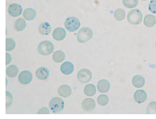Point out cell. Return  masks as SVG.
<instances>
[{
  "mask_svg": "<svg viewBox=\"0 0 156 119\" xmlns=\"http://www.w3.org/2000/svg\"><path fill=\"white\" fill-rule=\"evenodd\" d=\"M93 37V32L89 28H83L77 33V39L81 44H84L89 42Z\"/></svg>",
  "mask_w": 156,
  "mask_h": 119,
  "instance_id": "cell-1",
  "label": "cell"
},
{
  "mask_svg": "<svg viewBox=\"0 0 156 119\" xmlns=\"http://www.w3.org/2000/svg\"><path fill=\"white\" fill-rule=\"evenodd\" d=\"M54 50V44L49 41H44L41 42L37 47V51L43 56H48L51 55Z\"/></svg>",
  "mask_w": 156,
  "mask_h": 119,
  "instance_id": "cell-2",
  "label": "cell"
},
{
  "mask_svg": "<svg viewBox=\"0 0 156 119\" xmlns=\"http://www.w3.org/2000/svg\"><path fill=\"white\" fill-rule=\"evenodd\" d=\"M127 20L130 24L138 25L142 21L143 14L139 9L132 10L128 14Z\"/></svg>",
  "mask_w": 156,
  "mask_h": 119,
  "instance_id": "cell-3",
  "label": "cell"
},
{
  "mask_svg": "<svg viewBox=\"0 0 156 119\" xmlns=\"http://www.w3.org/2000/svg\"><path fill=\"white\" fill-rule=\"evenodd\" d=\"M81 23L80 20L75 17H70L66 18L65 22L66 29L69 32H75L80 28Z\"/></svg>",
  "mask_w": 156,
  "mask_h": 119,
  "instance_id": "cell-4",
  "label": "cell"
},
{
  "mask_svg": "<svg viewBox=\"0 0 156 119\" xmlns=\"http://www.w3.org/2000/svg\"><path fill=\"white\" fill-rule=\"evenodd\" d=\"M65 103L60 98H53L49 103V107L51 110L55 114L61 112L64 108Z\"/></svg>",
  "mask_w": 156,
  "mask_h": 119,
  "instance_id": "cell-5",
  "label": "cell"
},
{
  "mask_svg": "<svg viewBox=\"0 0 156 119\" xmlns=\"http://www.w3.org/2000/svg\"><path fill=\"white\" fill-rule=\"evenodd\" d=\"M92 72L87 68H83L80 70L77 74V80L81 83L86 84L89 83L92 79Z\"/></svg>",
  "mask_w": 156,
  "mask_h": 119,
  "instance_id": "cell-6",
  "label": "cell"
},
{
  "mask_svg": "<svg viewBox=\"0 0 156 119\" xmlns=\"http://www.w3.org/2000/svg\"><path fill=\"white\" fill-rule=\"evenodd\" d=\"M33 79L32 73L27 70L22 71L19 75V81L23 85L28 84Z\"/></svg>",
  "mask_w": 156,
  "mask_h": 119,
  "instance_id": "cell-7",
  "label": "cell"
},
{
  "mask_svg": "<svg viewBox=\"0 0 156 119\" xmlns=\"http://www.w3.org/2000/svg\"><path fill=\"white\" fill-rule=\"evenodd\" d=\"M22 6L17 3L11 4L8 8V13L11 17H13L20 16L22 13Z\"/></svg>",
  "mask_w": 156,
  "mask_h": 119,
  "instance_id": "cell-8",
  "label": "cell"
},
{
  "mask_svg": "<svg viewBox=\"0 0 156 119\" xmlns=\"http://www.w3.org/2000/svg\"><path fill=\"white\" fill-rule=\"evenodd\" d=\"M96 106L95 101L94 99L87 98L84 99L82 102V107L84 111H92Z\"/></svg>",
  "mask_w": 156,
  "mask_h": 119,
  "instance_id": "cell-9",
  "label": "cell"
},
{
  "mask_svg": "<svg viewBox=\"0 0 156 119\" xmlns=\"http://www.w3.org/2000/svg\"><path fill=\"white\" fill-rule=\"evenodd\" d=\"M50 71L46 67H41L37 69L36 71V77L40 80H45L49 76Z\"/></svg>",
  "mask_w": 156,
  "mask_h": 119,
  "instance_id": "cell-10",
  "label": "cell"
},
{
  "mask_svg": "<svg viewBox=\"0 0 156 119\" xmlns=\"http://www.w3.org/2000/svg\"><path fill=\"white\" fill-rule=\"evenodd\" d=\"M66 32L65 30L62 28H57L54 29L52 34L54 39L57 41H61L66 37Z\"/></svg>",
  "mask_w": 156,
  "mask_h": 119,
  "instance_id": "cell-11",
  "label": "cell"
},
{
  "mask_svg": "<svg viewBox=\"0 0 156 119\" xmlns=\"http://www.w3.org/2000/svg\"><path fill=\"white\" fill-rule=\"evenodd\" d=\"M133 98L136 103L141 104L147 100V94L143 90H138L135 92Z\"/></svg>",
  "mask_w": 156,
  "mask_h": 119,
  "instance_id": "cell-12",
  "label": "cell"
},
{
  "mask_svg": "<svg viewBox=\"0 0 156 119\" xmlns=\"http://www.w3.org/2000/svg\"><path fill=\"white\" fill-rule=\"evenodd\" d=\"M97 89L100 93H106L110 89V83L106 79H101L97 84Z\"/></svg>",
  "mask_w": 156,
  "mask_h": 119,
  "instance_id": "cell-13",
  "label": "cell"
},
{
  "mask_svg": "<svg viewBox=\"0 0 156 119\" xmlns=\"http://www.w3.org/2000/svg\"><path fill=\"white\" fill-rule=\"evenodd\" d=\"M60 70L64 74L69 75L74 71V65L70 62H65L62 64Z\"/></svg>",
  "mask_w": 156,
  "mask_h": 119,
  "instance_id": "cell-14",
  "label": "cell"
},
{
  "mask_svg": "<svg viewBox=\"0 0 156 119\" xmlns=\"http://www.w3.org/2000/svg\"><path fill=\"white\" fill-rule=\"evenodd\" d=\"M58 93L60 95V96L64 97V98H66L71 95L72 89L69 86L64 84V85L61 86L58 88Z\"/></svg>",
  "mask_w": 156,
  "mask_h": 119,
  "instance_id": "cell-15",
  "label": "cell"
},
{
  "mask_svg": "<svg viewBox=\"0 0 156 119\" xmlns=\"http://www.w3.org/2000/svg\"><path fill=\"white\" fill-rule=\"evenodd\" d=\"M38 29L39 32L42 35H48L51 33L52 31V27L48 22H44L40 24Z\"/></svg>",
  "mask_w": 156,
  "mask_h": 119,
  "instance_id": "cell-16",
  "label": "cell"
},
{
  "mask_svg": "<svg viewBox=\"0 0 156 119\" xmlns=\"http://www.w3.org/2000/svg\"><path fill=\"white\" fill-rule=\"evenodd\" d=\"M145 84V79L141 75H136L132 79V84L136 88H141Z\"/></svg>",
  "mask_w": 156,
  "mask_h": 119,
  "instance_id": "cell-17",
  "label": "cell"
},
{
  "mask_svg": "<svg viewBox=\"0 0 156 119\" xmlns=\"http://www.w3.org/2000/svg\"><path fill=\"white\" fill-rule=\"evenodd\" d=\"M23 17L28 21L33 20L36 17V12L34 9L27 8L23 12Z\"/></svg>",
  "mask_w": 156,
  "mask_h": 119,
  "instance_id": "cell-18",
  "label": "cell"
},
{
  "mask_svg": "<svg viewBox=\"0 0 156 119\" xmlns=\"http://www.w3.org/2000/svg\"><path fill=\"white\" fill-rule=\"evenodd\" d=\"M156 23V18L151 14L147 15L144 19V25L148 28L153 27Z\"/></svg>",
  "mask_w": 156,
  "mask_h": 119,
  "instance_id": "cell-19",
  "label": "cell"
},
{
  "mask_svg": "<svg viewBox=\"0 0 156 119\" xmlns=\"http://www.w3.org/2000/svg\"><path fill=\"white\" fill-rule=\"evenodd\" d=\"M97 89L95 86L92 84H89L84 87V92L87 97H93L95 95Z\"/></svg>",
  "mask_w": 156,
  "mask_h": 119,
  "instance_id": "cell-20",
  "label": "cell"
},
{
  "mask_svg": "<svg viewBox=\"0 0 156 119\" xmlns=\"http://www.w3.org/2000/svg\"><path fill=\"white\" fill-rule=\"evenodd\" d=\"M52 58L55 62L61 63L65 59V54L63 51L61 50H57L54 53Z\"/></svg>",
  "mask_w": 156,
  "mask_h": 119,
  "instance_id": "cell-21",
  "label": "cell"
},
{
  "mask_svg": "<svg viewBox=\"0 0 156 119\" xmlns=\"http://www.w3.org/2000/svg\"><path fill=\"white\" fill-rule=\"evenodd\" d=\"M6 74L9 78L16 77L19 72L18 67L15 65H11L6 68Z\"/></svg>",
  "mask_w": 156,
  "mask_h": 119,
  "instance_id": "cell-22",
  "label": "cell"
},
{
  "mask_svg": "<svg viewBox=\"0 0 156 119\" xmlns=\"http://www.w3.org/2000/svg\"><path fill=\"white\" fill-rule=\"evenodd\" d=\"M27 26V23L25 20L22 18H19L15 21V29L17 31L20 32L23 31Z\"/></svg>",
  "mask_w": 156,
  "mask_h": 119,
  "instance_id": "cell-23",
  "label": "cell"
},
{
  "mask_svg": "<svg viewBox=\"0 0 156 119\" xmlns=\"http://www.w3.org/2000/svg\"><path fill=\"white\" fill-rule=\"evenodd\" d=\"M114 18L118 21H122L124 20L126 16V12L122 9H117L114 13Z\"/></svg>",
  "mask_w": 156,
  "mask_h": 119,
  "instance_id": "cell-24",
  "label": "cell"
},
{
  "mask_svg": "<svg viewBox=\"0 0 156 119\" xmlns=\"http://www.w3.org/2000/svg\"><path fill=\"white\" fill-rule=\"evenodd\" d=\"M16 42L14 39L11 38H7L6 39V50L7 51H11L13 50L16 47Z\"/></svg>",
  "mask_w": 156,
  "mask_h": 119,
  "instance_id": "cell-25",
  "label": "cell"
},
{
  "mask_svg": "<svg viewBox=\"0 0 156 119\" xmlns=\"http://www.w3.org/2000/svg\"><path fill=\"white\" fill-rule=\"evenodd\" d=\"M122 3L125 7L132 9L136 7L138 4V0H122Z\"/></svg>",
  "mask_w": 156,
  "mask_h": 119,
  "instance_id": "cell-26",
  "label": "cell"
},
{
  "mask_svg": "<svg viewBox=\"0 0 156 119\" xmlns=\"http://www.w3.org/2000/svg\"><path fill=\"white\" fill-rule=\"evenodd\" d=\"M109 97L105 94H101L100 95L98 96V98H97V102L98 103L99 105L104 106H106L108 103H109Z\"/></svg>",
  "mask_w": 156,
  "mask_h": 119,
  "instance_id": "cell-27",
  "label": "cell"
},
{
  "mask_svg": "<svg viewBox=\"0 0 156 119\" xmlns=\"http://www.w3.org/2000/svg\"><path fill=\"white\" fill-rule=\"evenodd\" d=\"M146 113L148 114H156V101L151 102L147 106Z\"/></svg>",
  "mask_w": 156,
  "mask_h": 119,
  "instance_id": "cell-28",
  "label": "cell"
},
{
  "mask_svg": "<svg viewBox=\"0 0 156 119\" xmlns=\"http://www.w3.org/2000/svg\"><path fill=\"white\" fill-rule=\"evenodd\" d=\"M6 107H9L12 102H13V98H12V94L8 92V91H6Z\"/></svg>",
  "mask_w": 156,
  "mask_h": 119,
  "instance_id": "cell-29",
  "label": "cell"
},
{
  "mask_svg": "<svg viewBox=\"0 0 156 119\" xmlns=\"http://www.w3.org/2000/svg\"><path fill=\"white\" fill-rule=\"evenodd\" d=\"M149 10L151 13L156 14V0H152L149 3Z\"/></svg>",
  "mask_w": 156,
  "mask_h": 119,
  "instance_id": "cell-30",
  "label": "cell"
},
{
  "mask_svg": "<svg viewBox=\"0 0 156 119\" xmlns=\"http://www.w3.org/2000/svg\"><path fill=\"white\" fill-rule=\"evenodd\" d=\"M49 113H50L49 111L46 107H43L37 111V114H49Z\"/></svg>",
  "mask_w": 156,
  "mask_h": 119,
  "instance_id": "cell-31",
  "label": "cell"
},
{
  "mask_svg": "<svg viewBox=\"0 0 156 119\" xmlns=\"http://www.w3.org/2000/svg\"><path fill=\"white\" fill-rule=\"evenodd\" d=\"M6 64L8 65L9 64L11 63V61H12V57L11 56L10 54L6 53Z\"/></svg>",
  "mask_w": 156,
  "mask_h": 119,
  "instance_id": "cell-32",
  "label": "cell"
},
{
  "mask_svg": "<svg viewBox=\"0 0 156 119\" xmlns=\"http://www.w3.org/2000/svg\"><path fill=\"white\" fill-rule=\"evenodd\" d=\"M141 1H143V2H145V1H147V0H141Z\"/></svg>",
  "mask_w": 156,
  "mask_h": 119,
  "instance_id": "cell-33",
  "label": "cell"
},
{
  "mask_svg": "<svg viewBox=\"0 0 156 119\" xmlns=\"http://www.w3.org/2000/svg\"><path fill=\"white\" fill-rule=\"evenodd\" d=\"M155 48H156V42H155Z\"/></svg>",
  "mask_w": 156,
  "mask_h": 119,
  "instance_id": "cell-34",
  "label": "cell"
}]
</instances>
